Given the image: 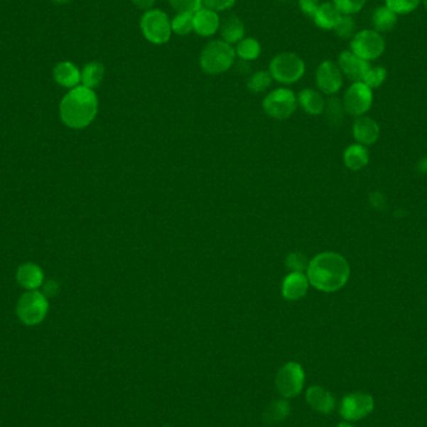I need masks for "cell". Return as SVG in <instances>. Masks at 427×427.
<instances>
[{"label": "cell", "instance_id": "obj_28", "mask_svg": "<svg viewBox=\"0 0 427 427\" xmlns=\"http://www.w3.org/2000/svg\"><path fill=\"white\" fill-rule=\"evenodd\" d=\"M195 13H178L171 21V31L178 36H188L194 31Z\"/></svg>", "mask_w": 427, "mask_h": 427}, {"label": "cell", "instance_id": "obj_43", "mask_svg": "<svg viewBox=\"0 0 427 427\" xmlns=\"http://www.w3.org/2000/svg\"><path fill=\"white\" fill-rule=\"evenodd\" d=\"M422 1H423V4H425V6H426L427 9V0H422Z\"/></svg>", "mask_w": 427, "mask_h": 427}, {"label": "cell", "instance_id": "obj_6", "mask_svg": "<svg viewBox=\"0 0 427 427\" xmlns=\"http://www.w3.org/2000/svg\"><path fill=\"white\" fill-rule=\"evenodd\" d=\"M140 29L145 39L155 45L168 43L173 34L169 16L159 9L145 11L140 19Z\"/></svg>", "mask_w": 427, "mask_h": 427}, {"label": "cell", "instance_id": "obj_25", "mask_svg": "<svg viewBox=\"0 0 427 427\" xmlns=\"http://www.w3.org/2000/svg\"><path fill=\"white\" fill-rule=\"evenodd\" d=\"M344 161L349 169H362L369 163V153L362 145H351L346 149Z\"/></svg>", "mask_w": 427, "mask_h": 427}, {"label": "cell", "instance_id": "obj_21", "mask_svg": "<svg viewBox=\"0 0 427 427\" xmlns=\"http://www.w3.org/2000/svg\"><path fill=\"white\" fill-rule=\"evenodd\" d=\"M341 16L342 14L335 6L334 3H324V4H320L319 9L315 13L313 19H314L315 24L321 29L331 31L339 24Z\"/></svg>", "mask_w": 427, "mask_h": 427}, {"label": "cell", "instance_id": "obj_14", "mask_svg": "<svg viewBox=\"0 0 427 427\" xmlns=\"http://www.w3.org/2000/svg\"><path fill=\"white\" fill-rule=\"evenodd\" d=\"M309 283L308 276L304 273H290L283 279L281 293L288 301H296L306 295Z\"/></svg>", "mask_w": 427, "mask_h": 427}, {"label": "cell", "instance_id": "obj_39", "mask_svg": "<svg viewBox=\"0 0 427 427\" xmlns=\"http://www.w3.org/2000/svg\"><path fill=\"white\" fill-rule=\"evenodd\" d=\"M41 286H43V293H44L47 298L55 296L58 290H59V285H58L57 281H54V280H49L47 283H43Z\"/></svg>", "mask_w": 427, "mask_h": 427}, {"label": "cell", "instance_id": "obj_29", "mask_svg": "<svg viewBox=\"0 0 427 427\" xmlns=\"http://www.w3.org/2000/svg\"><path fill=\"white\" fill-rule=\"evenodd\" d=\"M271 82H273V77L270 72L259 70L249 77L247 89H249V92L254 94L263 93L271 85Z\"/></svg>", "mask_w": 427, "mask_h": 427}, {"label": "cell", "instance_id": "obj_24", "mask_svg": "<svg viewBox=\"0 0 427 427\" xmlns=\"http://www.w3.org/2000/svg\"><path fill=\"white\" fill-rule=\"evenodd\" d=\"M397 14L387 6H379L372 14V24L379 31H390L396 26Z\"/></svg>", "mask_w": 427, "mask_h": 427}, {"label": "cell", "instance_id": "obj_11", "mask_svg": "<svg viewBox=\"0 0 427 427\" xmlns=\"http://www.w3.org/2000/svg\"><path fill=\"white\" fill-rule=\"evenodd\" d=\"M344 108L346 113L352 117H360L371 108L372 104V90L365 82H354L350 88L346 90L344 97Z\"/></svg>", "mask_w": 427, "mask_h": 427}, {"label": "cell", "instance_id": "obj_33", "mask_svg": "<svg viewBox=\"0 0 427 427\" xmlns=\"http://www.w3.org/2000/svg\"><path fill=\"white\" fill-rule=\"evenodd\" d=\"M367 0H334V4L341 14L351 16L360 11Z\"/></svg>", "mask_w": 427, "mask_h": 427}, {"label": "cell", "instance_id": "obj_8", "mask_svg": "<svg viewBox=\"0 0 427 427\" xmlns=\"http://www.w3.org/2000/svg\"><path fill=\"white\" fill-rule=\"evenodd\" d=\"M384 50L385 40L375 31H359L351 40V52L366 62L380 57Z\"/></svg>", "mask_w": 427, "mask_h": 427}, {"label": "cell", "instance_id": "obj_31", "mask_svg": "<svg viewBox=\"0 0 427 427\" xmlns=\"http://www.w3.org/2000/svg\"><path fill=\"white\" fill-rule=\"evenodd\" d=\"M387 72L385 67H371L367 69L365 77L362 79V82H365L367 87L372 88H377L380 87L382 82H385L387 79Z\"/></svg>", "mask_w": 427, "mask_h": 427}, {"label": "cell", "instance_id": "obj_30", "mask_svg": "<svg viewBox=\"0 0 427 427\" xmlns=\"http://www.w3.org/2000/svg\"><path fill=\"white\" fill-rule=\"evenodd\" d=\"M325 109L330 123L333 125H340L344 119V112H345L344 104L341 103L337 98H331L325 105Z\"/></svg>", "mask_w": 427, "mask_h": 427}, {"label": "cell", "instance_id": "obj_32", "mask_svg": "<svg viewBox=\"0 0 427 427\" xmlns=\"http://www.w3.org/2000/svg\"><path fill=\"white\" fill-rule=\"evenodd\" d=\"M421 0H385L387 8L396 14H409L415 11Z\"/></svg>", "mask_w": 427, "mask_h": 427}, {"label": "cell", "instance_id": "obj_34", "mask_svg": "<svg viewBox=\"0 0 427 427\" xmlns=\"http://www.w3.org/2000/svg\"><path fill=\"white\" fill-rule=\"evenodd\" d=\"M176 13H196L202 8L201 0H169Z\"/></svg>", "mask_w": 427, "mask_h": 427}, {"label": "cell", "instance_id": "obj_17", "mask_svg": "<svg viewBox=\"0 0 427 427\" xmlns=\"http://www.w3.org/2000/svg\"><path fill=\"white\" fill-rule=\"evenodd\" d=\"M16 281L28 291L36 290L44 283V273L36 264H23L16 271Z\"/></svg>", "mask_w": 427, "mask_h": 427}, {"label": "cell", "instance_id": "obj_38", "mask_svg": "<svg viewBox=\"0 0 427 427\" xmlns=\"http://www.w3.org/2000/svg\"><path fill=\"white\" fill-rule=\"evenodd\" d=\"M298 6L305 16L314 18L315 13L319 9V0H298Z\"/></svg>", "mask_w": 427, "mask_h": 427}, {"label": "cell", "instance_id": "obj_26", "mask_svg": "<svg viewBox=\"0 0 427 427\" xmlns=\"http://www.w3.org/2000/svg\"><path fill=\"white\" fill-rule=\"evenodd\" d=\"M235 53L244 62H252L260 57L261 45L255 38H244L242 40L237 43Z\"/></svg>", "mask_w": 427, "mask_h": 427}, {"label": "cell", "instance_id": "obj_41", "mask_svg": "<svg viewBox=\"0 0 427 427\" xmlns=\"http://www.w3.org/2000/svg\"><path fill=\"white\" fill-rule=\"evenodd\" d=\"M337 427H355V426H352V425H350V423H349V422H340L339 426H337Z\"/></svg>", "mask_w": 427, "mask_h": 427}, {"label": "cell", "instance_id": "obj_13", "mask_svg": "<svg viewBox=\"0 0 427 427\" xmlns=\"http://www.w3.org/2000/svg\"><path fill=\"white\" fill-rule=\"evenodd\" d=\"M339 67L341 72H344L350 80L357 82H362L370 64L355 55L354 53L345 50L340 54Z\"/></svg>", "mask_w": 427, "mask_h": 427}, {"label": "cell", "instance_id": "obj_40", "mask_svg": "<svg viewBox=\"0 0 427 427\" xmlns=\"http://www.w3.org/2000/svg\"><path fill=\"white\" fill-rule=\"evenodd\" d=\"M131 1L134 3V6L145 11H150L155 4V0H131Z\"/></svg>", "mask_w": 427, "mask_h": 427}, {"label": "cell", "instance_id": "obj_4", "mask_svg": "<svg viewBox=\"0 0 427 427\" xmlns=\"http://www.w3.org/2000/svg\"><path fill=\"white\" fill-rule=\"evenodd\" d=\"M305 63L293 53H281L273 58L269 65V72L274 80L281 84H293L304 77Z\"/></svg>", "mask_w": 427, "mask_h": 427}, {"label": "cell", "instance_id": "obj_15", "mask_svg": "<svg viewBox=\"0 0 427 427\" xmlns=\"http://www.w3.org/2000/svg\"><path fill=\"white\" fill-rule=\"evenodd\" d=\"M220 28V18L217 11L207 8H201L194 14V31L198 36L209 38L212 36Z\"/></svg>", "mask_w": 427, "mask_h": 427}, {"label": "cell", "instance_id": "obj_20", "mask_svg": "<svg viewBox=\"0 0 427 427\" xmlns=\"http://www.w3.org/2000/svg\"><path fill=\"white\" fill-rule=\"evenodd\" d=\"M220 34L222 40L227 41V44H237L239 41L244 39L245 36V24L242 23L239 16H227L224 21H220Z\"/></svg>", "mask_w": 427, "mask_h": 427}, {"label": "cell", "instance_id": "obj_35", "mask_svg": "<svg viewBox=\"0 0 427 427\" xmlns=\"http://www.w3.org/2000/svg\"><path fill=\"white\" fill-rule=\"evenodd\" d=\"M308 265L309 261L301 252H291L286 258V268L291 270V273H303Z\"/></svg>", "mask_w": 427, "mask_h": 427}, {"label": "cell", "instance_id": "obj_44", "mask_svg": "<svg viewBox=\"0 0 427 427\" xmlns=\"http://www.w3.org/2000/svg\"><path fill=\"white\" fill-rule=\"evenodd\" d=\"M164 427H168V426H164Z\"/></svg>", "mask_w": 427, "mask_h": 427}, {"label": "cell", "instance_id": "obj_2", "mask_svg": "<svg viewBox=\"0 0 427 427\" xmlns=\"http://www.w3.org/2000/svg\"><path fill=\"white\" fill-rule=\"evenodd\" d=\"M99 102L93 89L77 85L63 98L59 113L63 123L72 129H84L98 114Z\"/></svg>", "mask_w": 427, "mask_h": 427}, {"label": "cell", "instance_id": "obj_36", "mask_svg": "<svg viewBox=\"0 0 427 427\" xmlns=\"http://www.w3.org/2000/svg\"><path fill=\"white\" fill-rule=\"evenodd\" d=\"M336 31V34L340 36V38H342V39H349L354 34V31H355V21H354V18L351 16H341V19H340L339 24L336 26V28L334 29Z\"/></svg>", "mask_w": 427, "mask_h": 427}, {"label": "cell", "instance_id": "obj_7", "mask_svg": "<svg viewBox=\"0 0 427 427\" xmlns=\"http://www.w3.org/2000/svg\"><path fill=\"white\" fill-rule=\"evenodd\" d=\"M298 108V98L293 90L279 88L269 93L263 102V109L270 118L283 120L293 115Z\"/></svg>", "mask_w": 427, "mask_h": 427}, {"label": "cell", "instance_id": "obj_3", "mask_svg": "<svg viewBox=\"0 0 427 427\" xmlns=\"http://www.w3.org/2000/svg\"><path fill=\"white\" fill-rule=\"evenodd\" d=\"M237 53L232 45L224 40H211L201 50L200 67L202 72L217 75L227 72L234 65Z\"/></svg>", "mask_w": 427, "mask_h": 427}, {"label": "cell", "instance_id": "obj_16", "mask_svg": "<svg viewBox=\"0 0 427 427\" xmlns=\"http://www.w3.org/2000/svg\"><path fill=\"white\" fill-rule=\"evenodd\" d=\"M54 80L64 88H77L82 82V72L72 62H60L53 70Z\"/></svg>", "mask_w": 427, "mask_h": 427}, {"label": "cell", "instance_id": "obj_5", "mask_svg": "<svg viewBox=\"0 0 427 427\" xmlns=\"http://www.w3.org/2000/svg\"><path fill=\"white\" fill-rule=\"evenodd\" d=\"M49 310L48 298L36 290H29L21 295L16 305V315L21 323L28 326H36L45 319Z\"/></svg>", "mask_w": 427, "mask_h": 427}, {"label": "cell", "instance_id": "obj_37", "mask_svg": "<svg viewBox=\"0 0 427 427\" xmlns=\"http://www.w3.org/2000/svg\"><path fill=\"white\" fill-rule=\"evenodd\" d=\"M237 0H201L204 8L214 11H222L230 9Z\"/></svg>", "mask_w": 427, "mask_h": 427}, {"label": "cell", "instance_id": "obj_18", "mask_svg": "<svg viewBox=\"0 0 427 427\" xmlns=\"http://www.w3.org/2000/svg\"><path fill=\"white\" fill-rule=\"evenodd\" d=\"M306 400L315 411L324 414V415L334 411L335 405H336L334 396L320 387H309L306 391Z\"/></svg>", "mask_w": 427, "mask_h": 427}, {"label": "cell", "instance_id": "obj_23", "mask_svg": "<svg viewBox=\"0 0 427 427\" xmlns=\"http://www.w3.org/2000/svg\"><path fill=\"white\" fill-rule=\"evenodd\" d=\"M105 67L99 62L88 63L82 70V87L89 89L98 88L103 82Z\"/></svg>", "mask_w": 427, "mask_h": 427}, {"label": "cell", "instance_id": "obj_22", "mask_svg": "<svg viewBox=\"0 0 427 427\" xmlns=\"http://www.w3.org/2000/svg\"><path fill=\"white\" fill-rule=\"evenodd\" d=\"M298 104L310 115H320L324 112L326 105L323 95L314 89H305L300 92Z\"/></svg>", "mask_w": 427, "mask_h": 427}, {"label": "cell", "instance_id": "obj_27", "mask_svg": "<svg viewBox=\"0 0 427 427\" xmlns=\"http://www.w3.org/2000/svg\"><path fill=\"white\" fill-rule=\"evenodd\" d=\"M290 414V405L286 400H275L271 402L263 414V420L268 423H278L283 421Z\"/></svg>", "mask_w": 427, "mask_h": 427}, {"label": "cell", "instance_id": "obj_9", "mask_svg": "<svg viewBox=\"0 0 427 427\" xmlns=\"http://www.w3.org/2000/svg\"><path fill=\"white\" fill-rule=\"evenodd\" d=\"M275 382L281 396L286 399L298 396L304 387V370L298 362H288L279 370Z\"/></svg>", "mask_w": 427, "mask_h": 427}, {"label": "cell", "instance_id": "obj_1", "mask_svg": "<svg viewBox=\"0 0 427 427\" xmlns=\"http://www.w3.org/2000/svg\"><path fill=\"white\" fill-rule=\"evenodd\" d=\"M309 283L324 293H335L344 288L350 278V266L336 252H323L315 256L308 265Z\"/></svg>", "mask_w": 427, "mask_h": 427}, {"label": "cell", "instance_id": "obj_19", "mask_svg": "<svg viewBox=\"0 0 427 427\" xmlns=\"http://www.w3.org/2000/svg\"><path fill=\"white\" fill-rule=\"evenodd\" d=\"M352 133H354V138L360 144L371 145L379 139L380 128L372 119L359 118L354 124Z\"/></svg>", "mask_w": 427, "mask_h": 427}, {"label": "cell", "instance_id": "obj_10", "mask_svg": "<svg viewBox=\"0 0 427 427\" xmlns=\"http://www.w3.org/2000/svg\"><path fill=\"white\" fill-rule=\"evenodd\" d=\"M374 410V399L364 392L346 395L340 405V415L346 421H359Z\"/></svg>", "mask_w": 427, "mask_h": 427}, {"label": "cell", "instance_id": "obj_12", "mask_svg": "<svg viewBox=\"0 0 427 427\" xmlns=\"http://www.w3.org/2000/svg\"><path fill=\"white\" fill-rule=\"evenodd\" d=\"M316 84L323 93L336 94L342 87V72L334 62L325 60L316 70Z\"/></svg>", "mask_w": 427, "mask_h": 427}, {"label": "cell", "instance_id": "obj_42", "mask_svg": "<svg viewBox=\"0 0 427 427\" xmlns=\"http://www.w3.org/2000/svg\"><path fill=\"white\" fill-rule=\"evenodd\" d=\"M53 1H55V3H59V4H62V3H67V0H53Z\"/></svg>", "mask_w": 427, "mask_h": 427}]
</instances>
